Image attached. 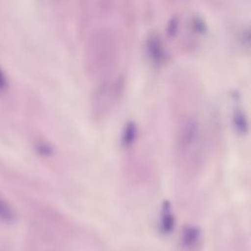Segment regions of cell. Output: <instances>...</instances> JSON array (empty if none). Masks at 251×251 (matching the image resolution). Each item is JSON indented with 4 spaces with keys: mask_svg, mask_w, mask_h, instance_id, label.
<instances>
[{
    "mask_svg": "<svg viewBox=\"0 0 251 251\" xmlns=\"http://www.w3.org/2000/svg\"><path fill=\"white\" fill-rule=\"evenodd\" d=\"M124 90V80L122 77L115 80H105L95 89L92 100L91 109L95 119H101L113 105L122 96Z\"/></svg>",
    "mask_w": 251,
    "mask_h": 251,
    "instance_id": "obj_1",
    "label": "cell"
},
{
    "mask_svg": "<svg viewBox=\"0 0 251 251\" xmlns=\"http://www.w3.org/2000/svg\"><path fill=\"white\" fill-rule=\"evenodd\" d=\"M89 63L95 68H106L113 64L116 58V46L114 38L107 32H102V38L96 35L89 46Z\"/></svg>",
    "mask_w": 251,
    "mask_h": 251,
    "instance_id": "obj_2",
    "label": "cell"
},
{
    "mask_svg": "<svg viewBox=\"0 0 251 251\" xmlns=\"http://www.w3.org/2000/svg\"><path fill=\"white\" fill-rule=\"evenodd\" d=\"M200 137V126L198 122L192 118H186L179 126L177 140L178 146L182 150L192 147Z\"/></svg>",
    "mask_w": 251,
    "mask_h": 251,
    "instance_id": "obj_3",
    "label": "cell"
},
{
    "mask_svg": "<svg viewBox=\"0 0 251 251\" xmlns=\"http://www.w3.org/2000/svg\"><path fill=\"white\" fill-rule=\"evenodd\" d=\"M146 54L149 60L155 66L159 67L165 64L167 54L161 38L157 34H151L146 40Z\"/></svg>",
    "mask_w": 251,
    "mask_h": 251,
    "instance_id": "obj_4",
    "label": "cell"
},
{
    "mask_svg": "<svg viewBox=\"0 0 251 251\" xmlns=\"http://www.w3.org/2000/svg\"><path fill=\"white\" fill-rule=\"evenodd\" d=\"M176 226V217L174 215L171 202L169 200H164L161 206L158 229L161 234L169 235L171 234Z\"/></svg>",
    "mask_w": 251,
    "mask_h": 251,
    "instance_id": "obj_5",
    "label": "cell"
},
{
    "mask_svg": "<svg viewBox=\"0 0 251 251\" xmlns=\"http://www.w3.org/2000/svg\"><path fill=\"white\" fill-rule=\"evenodd\" d=\"M202 241V230L197 226L186 225L182 227L180 244L186 250H195Z\"/></svg>",
    "mask_w": 251,
    "mask_h": 251,
    "instance_id": "obj_6",
    "label": "cell"
},
{
    "mask_svg": "<svg viewBox=\"0 0 251 251\" xmlns=\"http://www.w3.org/2000/svg\"><path fill=\"white\" fill-rule=\"evenodd\" d=\"M138 138V126L133 121H128L121 133V145L125 149L132 147Z\"/></svg>",
    "mask_w": 251,
    "mask_h": 251,
    "instance_id": "obj_7",
    "label": "cell"
},
{
    "mask_svg": "<svg viewBox=\"0 0 251 251\" xmlns=\"http://www.w3.org/2000/svg\"><path fill=\"white\" fill-rule=\"evenodd\" d=\"M231 125L238 135H245L249 130V123L246 115L240 109L234 110L231 117Z\"/></svg>",
    "mask_w": 251,
    "mask_h": 251,
    "instance_id": "obj_8",
    "label": "cell"
},
{
    "mask_svg": "<svg viewBox=\"0 0 251 251\" xmlns=\"http://www.w3.org/2000/svg\"><path fill=\"white\" fill-rule=\"evenodd\" d=\"M17 215L13 207L0 196V223L13 224L16 221Z\"/></svg>",
    "mask_w": 251,
    "mask_h": 251,
    "instance_id": "obj_9",
    "label": "cell"
},
{
    "mask_svg": "<svg viewBox=\"0 0 251 251\" xmlns=\"http://www.w3.org/2000/svg\"><path fill=\"white\" fill-rule=\"evenodd\" d=\"M190 25H191V29L193 31H195L196 33H200L203 34L206 32L207 30V26L206 24L204 23V21L202 20V18L198 17V16H194L192 17L191 21H190Z\"/></svg>",
    "mask_w": 251,
    "mask_h": 251,
    "instance_id": "obj_10",
    "label": "cell"
},
{
    "mask_svg": "<svg viewBox=\"0 0 251 251\" xmlns=\"http://www.w3.org/2000/svg\"><path fill=\"white\" fill-rule=\"evenodd\" d=\"M35 148H36V152L39 155L44 156V157L51 156L54 152L53 146L51 144H49L48 142H46V141H39L38 143H36Z\"/></svg>",
    "mask_w": 251,
    "mask_h": 251,
    "instance_id": "obj_11",
    "label": "cell"
},
{
    "mask_svg": "<svg viewBox=\"0 0 251 251\" xmlns=\"http://www.w3.org/2000/svg\"><path fill=\"white\" fill-rule=\"evenodd\" d=\"M177 27H178V20L177 18H173L168 25V34L171 36H174L177 32Z\"/></svg>",
    "mask_w": 251,
    "mask_h": 251,
    "instance_id": "obj_12",
    "label": "cell"
},
{
    "mask_svg": "<svg viewBox=\"0 0 251 251\" xmlns=\"http://www.w3.org/2000/svg\"><path fill=\"white\" fill-rule=\"evenodd\" d=\"M7 87H8L7 77L3 73V71L0 69V92H3L4 90H6Z\"/></svg>",
    "mask_w": 251,
    "mask_h": 251,
    "instance_id": "obj_13",
    "label": "cell"
}]
</instances>
